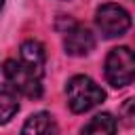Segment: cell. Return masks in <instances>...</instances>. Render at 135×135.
I'll return each instance as SVG.
<instances>
[{
	"mask_svg": "<svg viewBox=\"0 0 135 135\" xmlns=\"http://www.w3.org/2000/svg\"><path fill=\"white\" fill-rule=\"evenodd\" d=\"M105 80L114 89H122L135 80V51L116 46L105 57Z\"/></svg>",
	"mask_w": 135,
	"mask_h": 135,
	"instance_id": "2",
	"label": "cell"
},
{
	"mask_svg": "<svg viewBox=\"0 0 135 135\" xmlns=\"http://www.w3.org/2000/svg\"><path fill=\"white\" fill-rule=\"evenodd\" d=\"M21 135H59V129H57L55 118L49 112H38L25 120Z\"/></svg>",
	"mask_w": 135,
	"mask_h": 135,
	"instance_id": "7",
	"label": "cell"
},
{
	"mask_svg": "<svg viewBox=\"0 0 135 135\" xmlns=\"http://www.w3.org/2000/svg\"><path fill=\"white\" fill-rule=\"evenodd\" d=\"M63 49L72 57H84L95 49V36L89 27L72 23L63 36Z\"/></svg>",
	"mask_w": 135,
	"mask_h": 135,
	"instance_id": "5",
	"label": "cell"
},
{
	"mask_svg": "<svg viewBox=\"0 0 135 135\" xmlns=\"http://www.w3.org/2000/svg\"><path fill=\"white\" fill-rule=\"evenodd\" d=\"M2 6H4V0H0V11H2Z\"/></svg>",
	"mask_w": 135,
	"mask_h": 135,
	"instance_id": "11",
	"label": "cell"
},
{
	"mask_svg": "<svg viewBox=\"0 0 135 135\" xmlns=\"http://www.w3.org/2000/svg\"><path fill=\"white\" fill-rule=\"evenodd\" d=\"M19 112V97L11 84H0V124H6Z\"/></svg>",
	"mask_w": 135,
	"mask_h": 135,
	"instance_id": "9",
	"label": "cell"
},
{
	"mask_svg": "<svg viewBox=\"0 0 135 135\" xmlns=\"http://www.w3.org/2000/svg\"><path fill=\"white\" fill-rule=\"evenodd\" d=\"M95 23L105 38H118L131 27V15L114 2L101 4L95 13Z\"/></svg>",
	"mask_w": 135,
	"mask_h": 135,
	"instance_id": "3",
	"label": "cell"
},
{
	"mask_svg": "<svg viewBox=\"0 0 135 135\" xmlns=\"http://www.w3.org/2000/svg\"><path fill=\"white\" fill-rule=\"evenodd\" d=\"M80 135H116V118L108 112H101L82 127Z\"/></svg>",
	"mask_w": 135,
	"mask_h": 135,
	"instance_id": "8",
	"label": "cell"
},
{
	"mask_svg": "<svg viewBox=\"0 0 135 135\" xmlns=\"http://www.w3.org/2000/svg\"><path fill=\"white\" fill-rule=\"evenodd\" d=\"M65 95H68V105L76 114H84L93 108H97L103 99L105 93L103 89L89 76H74L65 84Z\"/></svg>",
	"mask_w": 135,
	"mask_h": 135,
	"instance_id": "1",
	"label": "cell"
},
{
	"mask_svg": "<svg viewBox=\"0 0 135 135\" xmlns=\"http://www.w3.org/2000/svg\"><path fill=\"white\" fill-rule=\"evenodd\" d=\"M4 76L8 80V84L25 95V97H32V99H38L42 95V84H40V76H36L32 70H27L21 61H15V59H8L4 63Z\"/></svg>",
	"mask_w": 135,
	"mask_h": 135,
	"instance_id": "4",
	"label": "cell"
},
{
	"mask_svg": "<svg viewBox=\"0 0 135 135\" xmlns=\"http://www.w3.org/2000/svg\"><path fill=\"white\" fill-rule=\"evenodd\" d=\"M120 120L127 127H135V97L127 99L120 108Z\"/></svg>",
	"mask_w": 135,
	"mask_h": 135,
	"instance_id": "10",
	"label": "cell"
},
{
	"mask_svg": "<svg viewBox=\"0 0 135 135\" xmlns=\"http://www.w3.org/2000/svg\"><path fill=\"white\" fill-rule=\"evenodd\" d=\"M19 61L32 70L36 76L42 78L44 74V63H46V53H44V46L38 42V40H25L19 49Z\"/></svg>",
	"mask_w": 135,
	"mask_h": 135,
	"instance_id": "6",
	"label": "cell"
}]
</instances>
